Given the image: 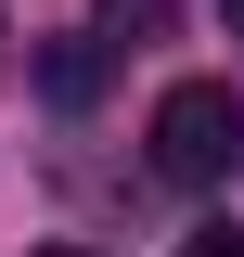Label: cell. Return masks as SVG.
<instances>
[{
    "mask_svg": "<svg viewBox=\"0 0 244 257\" xmlns=\"http://www.w3.org/2000/svg\"><path fill=\"white\" fill-rule=\"evenodd\" d=\"M39 77H52V103H90V90H103V52H90V39H52Z\"/></svg>",
    "mask_w": 244,
    "mask_h": 257,
    "instance_id": "2",
    "label": "cell"
},
{
    "mask_svg": "<svg viewBox=\"0 0 244 257\" xmlns=\"http://www.w3.org/2000/svg\"><path fill=\"white\" fill-rule=\"evenodd\" d=\"M154 167L193 180V193L244 167V103H231V77H180V90L154 103Z\"/></svg>",
    "mask_w": 244,
    "mask_h": 257,
    "instance_id": "1",
    "label": "cell"
},
{
    "mask_svg": "<svg viewBox=\"0 0 244 257\" xmlns=\"http://www.w3.org/2000/svg\"><path fill=\"white\" fill-rule=\"evenodd\" d=\"M52 257H90V244H52Z\"/></svg>",
    "mask_w": 244,
    "mask_h": 257,
    "instance_id": "5",
    "label": "cell"
},
{
    "mask_svg": "<svg viewBox=\"0 0 244 257\" xmlns=\"http://www.w3.org/2000/svg\"><path fill=\"white\" fill-rule=\"evenodd\" d=\"M218 26H231V39H244V0H218Z\"/></svg>",
    "mask_w": 244,
    "mask_h": 257,
    "instance_id": "4",
    "label": "cell"
},
{
    "mask_svg": "<svg viewBox=\"0 0 244 257\" xmlns=\"http://www.w3.org/2000/svg\"><path fill=\"white\" fill-rule=\"evenodd\" d=\"M180 257H244V219H218V231H193Z\"/></svg>",
    "mask_w": 244,
    "mask_h": 257,
    "instance_id": "3",
    "label": "cell"
}]
</instances>
